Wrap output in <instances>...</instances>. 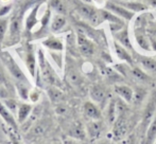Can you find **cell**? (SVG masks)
I'll list each match as a JSON object with an SVG mask.
<instances>
[{
	"mask_svg": "<svg viewBox=\"0 0 156 144\" xmlns=\"http://www.w3.org/2000/svg\"><path fill=\"white\" fill-rule=\"evenodd\" d=\"M0 60L3 64V66L8 69V71L10 72V74L15 78L16 81H20V82H25V83H29L28 82L27 76L25 75L23 71L20 69V67L18 66L15 60L12 57L9 52L3 51L0 52Z\"/></svg>",
	"mask_w": 156,
	"mask_h": 144,
	"instance_id": "cell-1",
	"label": "cell"
},
{
	"mask_svg": "<svg viewBox=\"0 0 156 144\" xmlns=\"http://www.w3.org/2000/svg\"><path fill=\"white\" fill-rule=\"evenodd\" d=\"M38 58H39V67L41 70V77H43L44 82L48 83L51 86H60V78L58 76L54 73V71L52 70V68L49 66V64H47L45 57H44L43 51H38Z\"/></svg>",
	"mask_w": 156,
	"mask_h": 144,
	"instance_id": "cell-2",
	"label": "cell"
},
{
	"mask_svg": "<svg viewBox=\"0 0 156 144\" xmlns=\"http://www.w3.org/2000/svg\"><path fill=\"white\" fill-rule=\"evenodd\" d=\"M23 12L20 14H15L10 19L9 23V38L11 39V43H14L18 40L21 33V26H23Z\"/></svg>",
	"mask_w": 156,
	"mask_h": 144,
	"instance_id": "cell-3",
	"label": "cell"
},
{
	"mask_svg": "<svg viewBox=\"0 0 156 144\" xmlns=\"http://www.w3.org/2000/svg\"><path fill=\"white\" fill-rule=\"evenodd\" d=\"M105 9L111 11L112 13L116 14L117 16H119L120 18L124 19V20H131L134 16V12L124 8L123 5H121V4H119L116 1H107L106 4H105Z\"/></svg>",
	"mask_w": 156,
	"mask_h": 144,
	"instance_id": "cell-4",
	"label": "cell"
},
{
	"mask_svg": "<svg viewBox=\"0 0 156 144\" xmlns=\"http://www.w3.org/2000/svg\"><path fill=\"white\" fill-rule=\"evenodd\" d=\"M78 47L80 50L81 54L86 57H90L94 53V45L91 40H89L86 36L83 34H79L78 35Z\"/></svg>",
	"mask_w": 156,
	"mask_h": 144,
	"instance_id": "cell-5",
	"label": "cell"
},
{
	"mask_svg": "<svg viewBox=\"0 0 156 144\" xmlns=\"http://www.w3.org/2000/svg\"><path fill=\"white\" fill-rule=\"evenodd\" d=\"M14 113H12V111L10 110L5 105H4L3 102L0 100V117L2 118L4 122L6 123V125L11 126V128H13L14 130H17L18 127V122L17 120H15Z\"/></svg>",
	"mask_w": 156,
	"mask_h": 144,
	"instance_id": "cell-6",
	"label": "cell"
},
{
	"mask_svg": "<svg viewBox=\"0 0 156 144\" xmlns=\"http://www.w3.org/2000/svg\"><path fill=\"white\" fill-rule=\"evenodd\" d=\"M89 95H90L93 102L96 104H102L107 98V91L101 85H94L90 88Z\"/></svg>",
	"mask_w": 156,
	"mask_h": 144,
	"instance_id": "cell-7",
	"label": "cell"
},
{
	"mask_svg": "<svg viewBox=\"0 0 156 144\" xmlns=\"http://www.w3.org/2000/svg\"><path fill=\"white\" fill-rule=\"evenodd\" d=\"M103 132V124L101 120H90L86 127V132L90 139H98Z\"/></svg>",
	"mask_w": 156,
	"mask_h": 144,
	"instance_id": "cell-8",
	"label": "cell"
},
{
	"mask_svg": "<svg viewBox=\"0 0 156 144\" xmlns=\"http://www.w3.org/2000/svg\"><path fill=\"white\" fill-rule=\"evenodd\" d=\"M83 110H84V115L89 120H101L102 118L101 110L94 102H86L84 104Z\"/></svg>",
	"mask_w": 156,
	"mask_h": 144,
	"instance_id": "cell-9",
	"label": "cell"
},
{
	"mask_svg": "<svg viewBox=\"0 0 156 144\" xmlns=\"http://www.w3.org/2000/svg\"><path fill=\"white\" fill-rule=\"evenodd\" d=\"M25 63L28 71L30 72L32 76H34L35 70H36V58H35L33 48L31 46H28L25 49Z\"/></svg>",
	"mask_w": 156,
	"mask_h": 144,
	"instance_id": "cell-10",
	"label": "cell"
},
{
	"mask_svg": "<svg viewBox=\"0 0 156 144\" xmlns=\"http://www.w3.org/2000/svg\"><path fill=\"white\" fill-rule=\"evenodd\" d=\"M115 92L117 95H119L122 100L129 103L134 99V91L131 87L126 85H116L115 86Z\"/></svg>",
	"mask_w": 156,
	"mask_h": 144,
	"instance_id": "cell-11",
	"label": "cell"
},
{
	"mask_svg": "<svg viewBox=\"0 0 156 144\" xmlns=\"http://www.w3.org/2000/svg\"><path fill=\"white\" fill-rule=\"evenodd\" d=\"M138 62L142 69L148 73L156 74V60L148 56H139Z\"/></svg>",
	"mask_w": 156,
	"mask_h": 144,
	"instance_id": "cell-12",
	"label": "cell"
},
{
	"mask_svg": "<svg viewBox=\"0 0 156 144\" xmlns=\"http://www.w3.org/2000/svg\"><path fill=\"white\" fill-rule=\"evenodd\" d=\"M32 110H33V106L30 105V104L27 103L19 104L18 109H17V122H18V124L25 123V121L31 115Z\"/></svg>",
	"mask_w": 156,
	"mask_h": 144,
	"instance_id": "cell-13",
	"label": "cell"
},
{
	"mask_svg": "<svg viewBox=\"0 0 156 144\" xmlns=\"http://www.w3.org/2000/svg\"><path fill=\"white\" fill-rule=\"evenodd\" d=\"M43 46H45L47 49L51 50V51H56V52H61L64 49V45L62 43V40L56 37H48L45 40L41 41Z\"/></svg>",
	"mask_w": 156,
	"mask_h": 144,
	"instance_id": "cell-14",
	"label": "cell"
},
{
	"mask_svg": "<svg viewBox=\"0 0 156 144\" xmlns=\"http://www.w3.org/2000/svg\"><path fill=\"white\" fill-rule=\"evenodd\" d=\"M41 5V4H36L35 6H33L30 14L28 15L27 19H26V31L27 32L32 31V29L35 27V25L38 22L36 17H37V12H38Z\"/></svg>",
	"mask_w": 156,
	"mask_h": 144,
	"instance_id": "cell-15",
	"label": "cell"
},
{
	"mask_svg": "<svg viewBox=\"0 0 156 144\" xmlns=\"http://www.w3.org/2000/svg\"><path fill=\"white\" fill-rule=\"evenodd\" d=\"M66 17L62 14H56L52 17L50 22V30L52 32H58L65 27L66 25Z\"/></svg>",
	"mask_w": 156,
	"mask_h": 144,
	"instance_id": "cell-16",
	"label": "cell"
},
{
	"mask_svg": "<svg viewBox=\"0 0 156 144\" xmlns=\"http://www.w3.org/2000/svg\"><path fill=\"white\" fill-rule=\"evenodd\" d=\"M116 2L123 5L124 8L131 10L132 12H141V11H144L147 9L146 5H144L141 2H138L137 0H127V1H116Z\"/></svg>",
	"mask_w": 156,
	"mask_h": 144,
	"instance_id": "cell-17",
	"label": "cell"
},
{
	"mask_svg": "<svg viewBox=\"0 0 156 144\" xmlns=\"http://www.w3.org/2000/svg\"><path fill=\"white\" fill-rule=\"evenodd\" d=\"M49 8L56 14L65 15L67 13V4L65 0H49Z\"/></svg>",
	"mask_w": 156,
	"mask_h": 144,
	"instance_id": "cell-18",
	"label": "cell"
},
{
	"mask_svg": "<svg viewBox=\"0 0 156 144\" xmlns=\"http://www.w3.org/2000/svg\"><path fill=\"white\" fill-rule=\"evenodd\" d=\"M67 77L69 83H71L73 86H79L82 83V76H81L80 72L78 71V69L74 67H69L67 70Z\"/></svg>",
	"mask_w": 156,
	"mask_h": 144,
	"instance_id": "cell-19",
	"label": "cell"
},
{
	"mask_svg": "<svg viewBox=\"0 0 156 144\" xmlns=\"http://www.w3.org/2000/svg\"><path fill=\"white\" fill-rule=\"evenodd\" d=\"M29 83L20 82V81H16L15 82V86L17 89V93L23 100L30 99V89H29Z\"/></svg>",
	"mask_w": 156,
	"mask_h": 144,
	"instance_id": "cell-20",
	"label": "cell"
},
{
	"mask_svg": "<svg viewBox=\"0 0 156 144\" xmlns=\"http://www.w3.org/2000/svg\"><path fill=\"white\" fill-rule=\"evenodd\" d=\"M115 51L117 56L121 60H125L127 63H132V56L129 55V53L127 52V50L125 49L124 46H122L120 43H115Z\"/></svg>",
	"mask_w": 156,
	"mask_h": 144,
	"instance_id": "cell-21",
	"label": "cell"
},
{
	"mask_svg": "<svg viewBox=\"0 0 156 144\" xmlns=\"http://www.w3.org/2000/svg\"><path fill=\"white\" fill-rule=\"evenodd\" d=\"M9 23H10V20L8 17H0V45L4 41L5 34L9 31Z\"/></svg>",
	"mask_w": 156,
	"mask_h": 144,
	"instance_id": "cell-22",
	"label": "cell"
},
{
	"mask_svg": "<svg viewBox=\"0 0 156 144\" xmlns=\"http://www.w3.org/2000/svg\"><path fill=\"white\" fill-rule=\"evenodd\" d=\"M48 94H49V98L51 99V101L55 102V103L61 102L63 100V98H64L62 91H61L56 86H52L51 88L48 90Z\"/></svg>",
	"mask_w": 156,
	"mask_h": 144,
	"instance_id": "cell-23",
	"label": "cell"
},
{
	"mask_svg": "<svg viewBox=\"0 0 156 144\" xmlns=\"http://www.w3.org/2000/svg\"><path fill=\"white\" fill-rule=\"evenodd\" d=\"M136 41H137V43L140 46V47L142 48V49L144 50H151L150 47H152V45H151V41L150 39L148 38L144 34H137L136 35Z\"/></svg>",
	"mask_w": 156,
	"mask_h": 144,
	"instance_id": "cell-24",
	"label": "cell"
},
{
	"mask_svg": "<svg viewBox=\"0 0 156 144\" xmlns=\"http://www.w3.org/2000/svg\"><path fill=\"white\" fill-rule=\"evenodd\" d=\"M70 135L76 139H84L85 130L81 124H74L71 129H70Z\"/></svg>",
	"mask_w": 156,
	"mask_h": 144,
	"instance_id": "cell-25",
	"label": "cell"
},
{
	"mask_svg": "<svg viewBox=\"0 0 156 144\" xmlns=\"http://www.w3.org/2000/svg\"><path fill=\"white\" fill-rule=\"evenodd\" d=\"M132 73H133V75L138 81H141V82H148V81H150V77H149V75L147 74V72L144 69L135 67V68L132 69Z\"/></svg>",
	"mask_w": 156,
	"mask_h": 144,
	"instance_id": "cell-26",
	"label": "cell"
},
{
	"mask_svg": "<svg viewBox=\"0 0 156 144\" xmlns=\"http://www.w3.org/2000/svg\"><path fill=\"white\" fill-rule=\"evenodd\" d=\"M117 39L119 40V43H121L122 46H124L125 48H131V43H129V34H127V31L124 30V31H120L119 33L117 34Z\"/></svg>",
	"mask_w": 156,
	"mask_h": 144,
	"instance_id": "cell-27",
	"label": "cell"
},
{
	"mask_svg": "<svg viewBox=\"0 0 156 144\" xmlns=\"http://www.w3.org/2000/svg\"><path fill=\"white\" fill-rule=\"evenodd\" d=\"M2 102L4 103V105L6 106L11 111L12 113H17V109H18V104L17 102L15 101L14 99H11V98H8V99H3Z\"/></svg>",
	"mask_w": 156,
	"mask_h": 144,
	"instance_id": "cell-28",
	"label": "cell"
},
{
	"mask_svg": "<svg viewBox=\"0 0 156 144\" xmlns=\"http://www.w3.org/2000/svg\"><path fill=\"white\" fill-rule=\"evenodd\" d=\"M147 138H148L149 141H154L156 139V115L153 119V121L151 122L148 134H147Z\"/></svg>",
	"mask_w": 156,
	"mask_h": 144,
	"instance_id": "cell-29",
	"label": "cell"
},
{
	"mask_svg": "<svg viewBox=\"0 0 156 144\" xmlns=\"http://www.w3.org/2000/svg\"><path fill=\"white\" fill-rule=\"evenodd\" d=\"M45 1L46 0H25L23 3V10H21V12L23 13L26 10H28V9L33 8V6H35L36 4H41Z\"/></svg>",
	"mask_w": 156,
	"mask_h": 144,
	"instance_id": "cell-30",
	"label": "cell"
},
{
	"mask_svg": "<svg viewBox=\"0 0 156 144\" xmlns=\"http://www.w3.org/2000/svg\"><path fill=\"white\" fill-rule=\"evenodd\" d=\"M115 117H116V107H115V104L113 102H111L109 104V108H108V113H107V118H108V121L111 122H114L115 120Z\"/></svg>",
	"mask_w": 156,
	"mask_h": 144,
	"instance_id": "cell-31",
	"label": "cell"
},
{
	"mask_svg": "<svg viewBox=\"0 0 156 144\" xmlns=\"http://www.w3.org/2000/svg\"><path fill=\"white\" fill-rule=\"evenodd\" d=\"M0 84L4 85V86H6L9 88V81L5 75L3 67H2V65H1V60H0Z\"/></svg>",
	"mask_w": 156,
	"mask_h": 144,
	"instance_id": "cell-32",
	"label": "cell"
},
{
	"mask_svg": "<svg viewBox=\"0 0 156 144\" xmlns=\"http://www.w3.org/2000/svg\"><path fill=\"white\" fill-rule=\"evenodd\" d=\"M10 98V91H9V88L4 85L0 84V100L3 99H8Z\"/></svg>",
	"mask_w": 156,
	"mask_h": 144,
	"instance_id": "cell-33",
	"label": "cell"
},
{
	"mask_svg": "<svg viewBox=\"0 0 156 144\" xmlns=\"http://www.w3.org/2000/svg\"><path fill=\"white\" fill-rule=\"evenodd\" d=\"M11 9H12V5H10V4H5V5L1 6V8H0V17L5 16L11 11Z\"/></svg>",
	"mask_w": 156,
	"mask_h": 144,
	"instance_id": "cell-34",
	"label": "cell"
},
{
	"mask_svg": "<svg viewBox=\"0 0 156 144\" xmlns=\"http://www.w3.org/2000/svg\"><path fill=\"white\" fill-rule=\"evenodd\" d=\"M39 97H41V94H39L38 91L36 90H32L31 92H30V100L33 102V103H35V102L38 101Z\"/></svg>",
	"mask_w": 156,
	"mask_h": 144,
	"instance_id": "cell-35",
	"label": "cell"
},
{
	"mask_svg": "<svg viewBox=\"0 0 156 144\" xmlns=\"http://www.w3.org/2000/svg\"><path fill=\"white\" fill-rule=\"evenodd\" d=\"M33 132H34L35 135H41V132H44V127L43 125H36L34 127V129H33Z\"/></svg>",
	"mask_w": 156,
	"mask_h": 144,
	"instance_id": "cell-36",
	"label": "cell"
},
{
	"mask_svg": "<svg viewBox=\"0 0 156 144\" xmlns=\"http://www.w3.org/2000/svg\"><path fill=\"white\" fill-rule=\"evenodd\" d=\"M65 107H62V106H58V108H56V112L58 113V115H63L64 112H65Z\"/></svg>",
	"mask_w": 156,
	"mask_h": 144,
	"instance_id": "cell-37",
	"label": "cell"
},
{
	"mask_svg": "<svg viewBox=\"0 0 156 144\" xmlns=\"http://www.w3.org/2000/svg\"><path fill=\"white\" fill-rule=\"evenodd\" d=\"M149 1V4L153 6V8H156V0H148Z\"/></svg>",
	"mask_w": 156,
	"mask_h": 144,
	"instance_id": "cell-38",
	"label": "cell"
},
{
	"mask_svg": "<svg viewBox=\"0 0 156 144\" xmlns=\"http://www.w3.org/2000/svg\"><path fill=\"white\" fill-rule=\"evenodd\" d=\"M116 1H127V0H116Z\"/></svg>",
	"mask_w": 156,
	"mask_h": 144,
	"instance_id": "cell-39",
	"label": "cell"
},
{
	"mask_svg": "<svg viewBox=\"0 0 156 144\" xmlns=\"http://www.w3.org/2000/svg\"><path fill=\"white\" fill-rule=\"evenodd\" d=\"M94 1H96V2H100L101 0H94Z\"/></svg>",
	"mask_w": 156,
	"mask_h": 144,
	"instance_id": "cell-40",
	"label": "cell"
}]
</instances>
